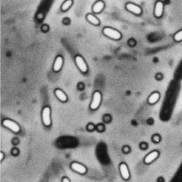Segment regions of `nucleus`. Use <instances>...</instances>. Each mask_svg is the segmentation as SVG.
I'll return each instance as SVG.
<instances>
[{"label": "nucleus", "mask_w": 182, "mask_h": 182, "mask_svg": "<svg viewBox=\"0 0 182 182\" xmlns=\"http://www.w3.org/2000/svg\"><path fill=\"white\" fill-rule=\"evenodd\" d=\"M102 33L104 36L111 39V40H114V41H119L122 37V35L119 30H116L114 28L108 27V26L103 28Z\"/></svg>", "instance_id": "obj_1"}, {"label": "nucleus", "mask_w": 182, "mask_h": 182, "mask_svg": "<svg viewBox=\"0 0 182 182\" xmlns=\"http://www.w3.org/2000/svg\"><path fill=\"white\" fill-rule=\"evenodd\" d=\"M102 101V94L99 90L94 91L92 95V99H91L90 105H89V109L91 110H96L99 107V105Z\"/></svg>", "instance_id": "obj_2"}, {"label": "nucleus", "mask_w": 182, "mask_h": 182, "mask_svg": "<svg viewBox=\"0 0 182 182\" xmlns=\"http://www.w3.org/2000/svg\"><path fill=\"white\" fill-rule=\"evenodd\" d=\"M2 125H3V127L8 129L9 131H11L12 133H15V134L20 132V126L17 122H15L13 120H10V119H4L2 121Z\"/></svg>", "instance_id": "obj_3"}, {"label": "nucleus", "mask_w": 182, "mask_h": 182, "mask_svg": "<svg viewBox=\"0 0 182 182\" xmlns=\"http://www.w3.org/2000/svg\"><path fill=\"white\" fill-rule=\"evenodd\" d=\"M51 108L47 105L44 106L42 110V123L45 127H49L52 125V117H51Z\"/></svg>", "instance_id": "obj_4"}, {"label": "nucleus", "mask_w": 182, "mask_h": 182, "mask_svg": "<svg viewBox=\"0 0 182 182\" xmlns=\"http://www.w3.org/2000/svg\"><path fill=\"white\" fill-rule=\"evenodd\" d=\"M74 62L76 66L78 68L80 72L82 73H87L88 71V65L86 63L85 60L83 59V58L82 56L80 55H76L74 57Z\"/></svg>", "instance_id": "obj_5"}, {"label": "nucleus", "mask_w": 182, "mask_h": 182, "mask_svg": "<svg viewBox=\"0 0 182 182\" xmlns=\"http://www.w3.org/2000/svg\"><path fill=\"white\" fill-rule=\"evenodd\" d=\"M125 8L127 9V11L132 13V14H135V15H141L142 13H143V9L141 8L140 6L136 4V3H127L126 5H125Z\"/></svg>", "instance_id": "obj_6"}, {"label": "nucleus", "mask_w": 182, "mask_h": 182, "mask_svg": "<svg viewBox=\"0 0 182 182\" xmlns=\"http://www.w3.org/2000/svg\"><path fill=\"white\" fill-rule=\"evenodd\" d=\"M70 168H71L73 171H74V172L79 174H84L87 173L86 166L82 164L78 163V162H73V163H71Z\"/></svg>", "instance_id": "obj_7"}, {"label": "nucleus", "mask_w": 182, "mask_h": 182, "mask_svg": "<svg viewBox=\"0 0 182 182\" xmlns=\"http://www.w3.org/2000/svg\"><path fill=\"white\" fill-rule=\"evenodd\" d=\"M159 156V152L158 150H153L150 153H149L148 154L145 156L144 159V162L145 164H152L154 160H156Z\"/></svg>", "instance_id": "obj_8"}, {"label": "nucleus", "mask_w": 182, "mask_h": 182, "mask_svg": "<svg viewBox=\"0 0 182 182\" xmlns=\"http://www.w3.org/2000/svg\"><path fill=\"white\" fill-rule=\"evenodd\" d=\"M119 170H120V174L121 176L124 180H128L130 179V172L128 166L127 165V164L121 163L119 165Z\"/></svg>", "instance_id": "obj_9"}, {"label": "nucleus", "mask_w": 182, "mask_h": 182, "mask_svg": "<svg viewBox=\"0 0 182 182\" xmlns=\"http://www.w3.org/2000/svg\"><path fill=\"white\" fill-rule=\"evenodd\" d=\"M164 14V3L160 0H158L157 2L155 3L154 6V14L156 18H161L163 16Z\"/></svg>", "instance_id": "obj_10"}, {"label": "nucleus", "mask_w": 182, "mask_h": 182, "mask_svg": "<svg viewBox=\"0 0 182 182\" xmlns=\"http://www.w3.org/2000/svg\"><path fill=\"white\" fill-rule=\"evenodd\" d=\"M63 66V57L59 55L56 58L55 61H54V63H53V71L55 73H58L61 69H62Z\"/></svg>", "instance_id": "obj_11"}, {"label": "nucleus", "mask_w": 182, "mask_h": 182, "mask_svg": "<svg viewBox=\"0 0 182 182\" xmlns=\"http://www.w3.org/2000/svg\"><path fill=\"white\" fill-rule=\"evenodd\" d=\"M105 8V3L102 0H98L92 6V12L94 14H99Z\"/></svg>", "instance_id": "obj_12"}, {"label": "nucleus", "mask_w": 182, "mask_h": 182, "mask_svg": "<svg viewBox=\"0 0 182 182\" xmlns=\"http://www.w3.org/2000/svg\"><path fill=\"white\" fill-rule=\"evenodd\" d=\"M54 94H55L56 97L58 99V100H60L61 102L64 103L68 101V95L61 88H56L55 90H54Z\"/></svg>", "instance_id": "obj_13"}, {"label": "nucleus", "mask_w": 182, "mask_h": 182, "mask_svg": "<svg viewBox=\"0 0 182 182\" xmlns=\"http://www.w3.org/2000/svg\"><path fill=\"white\" fill-rule=\"evenodd\" d=\"M160 99V94L159 92L158 91H155V92H153L150 95L148 98V103L149 105H154Z\"/></svg>", "instance_id": "obj_14"}, {"label": "nucleus", "mask_w": 182, "mask_h": 182, "mask_svg": "<svg viewBox=\"0 0 182 182\" xmlns=\"http://www.w3.org/2000/svg\"><path fill=\"white\" fill-rule=\"evenodd\" d=\"M86 19L88 23L94 26H99L100 25V20L94 14H88L86 15Z\"/></svg>", "instance_id": "obj_15"}, {"label": "nucleus", "mask_w": 182, "mask_h": 182, "mask_svg": "<svg viewBox=\"0 0 182 182\" xmlns=\"http://www.w3.org/2000/svg\"><path fill=\"white\" fill-rule=\"evenodd\" d=\"M73 3V0H65L63 4L61 5V10L63 12H66L68 10L69 8H71Z\"/></svg>", "instance_id": "obj_16"}, {"label": "nucleus", "mask_w": 182, "mask_h": 182, "mask_svg": "<svg viewBox=\"0 0 182 182\" xmlns=\"http://www.w3.org/2000/svg\"><path fill=\"white\" fill-rule=\"evenodd\" d=\"M173 39H174V41L175 42H182V29L174 34V36H173Z\"/></svg>", "instance_id": "obj_17"}, {"label": "nucleus", "mask_w": 182, "mask_h": 182, "mask_svg": "<svg viewBox=\"0 0 182 182\" xmlns=\"http://www.w3.org/2000/svg\"><path fill=\"white\" fill-rule=\"evenodd\" d=\"M152 141L154 144H159L160 141H161V137L159 134H154V135L152 136Z\"/></svg>", "instance_id": "obj_18"}, {"label": "nucleus", "mask_w": 182, "mask_h": 182, "mask_svg": "<svg viewBox=\"0 0 182 182\" xmlns=\"http://www.w3.org/2000/svg\"><path fill=\"white\" fill-rule=\"evenodd\" d=\"M95 129L99 132V133H103L104 131H105V126H104V124H102V123H99V124H98L95 127Z\"/></svg>", "instance_id": "obj_19"}, {"label": "nucleus", "mask_w": 182, "mask_h": 182, "mask_svg": "<svg viewBox=\"0 0 182 182\" xmlns=\"http://www.w3.org/2000/svg\"><path fill=\"white\" fill-rule=\"evenodd\" d=\"M103 121L105 123H110V121H111V116H110V115H108V114L104 115V116H103Z\"/></svg>", "instance_id": "obj_20"}, {"label": "nucleus", "mask_w": 182, "mask_h": 182, "mask_svg": "<svg viewBox=\"0 0 182 182\" xmlns=\"http://www.w3.org/2000/svg\"><path fill=\"white\" fill-rule=\"evenodd\" d=\"M95 127H96V126H94L93 123H88V124L87 125L86 128H87V130H88V132H92V131H94V130L95 129Z\"/></svg>", "instance_id": "obj_21"}, {"label": "nucleus", "mask_w": 182, "mask_h": 182, "mask_svg": "<svg viewBox=\"0 0 182 182\" xmlns=\"http://www.w3.org/2000/svg\"><path fill=\"white\" fill-rule=\"evenodd\" d=\"M122 152L124 154H129L130 152H131V148L129 146H127V145L123 146V148H122Z\"/></svg>", "instance_id": "obj_22"}, {"label": "nucleus", "mask_w": 182, "mask_h": 182, "mask_svg": "<svg viewBox=\"0 0 182 182\" xmlns=\"http://www.w3.org/2000/svg\"><path fill=\"white\" fill-rule=\"evenodd\" d=\"M139 147H140L141 149H143V150H146L147 149H148V147H149V145L146 144V143H141L140 145H139Z\"/></svg>", "instance_id": "obj_23"}, {"label": "nucleus", "mask_w": 182, "mask_h": 182, "mask_svg": "<svg viewBox=\"0 0 182 182\" xmlns=\"http://www.w3.org/2000/svg\"><path fill=\"white\" fill-rule=\"evenodd\" d=\"M128 45H129L130 47H134L136 45V42L133 40V39H131L128 41Z\"/></svg>", "instance_id": "obj_24"}, {"label": "nucleus", "mask_w": 182, "mask_h": 182, "mask_svg": "<svg viewBox=\"0 0 182 182\" xmlns=\"http://www.w3.org/2000/svg\"><path fill=\"white\" fill-rule=\"evenodd\" d=\"M155 78L157 80H162L163 79V74L162 73H157V74L155 75Z\"/></svg>", "instance_id": "obj_25"}, {"label": "nucleus", "mask_w": 182, "mask_h": 182, "mask_svg": "<svg viewBox=\"0 0 182 182\" xmlns=\"http://www.w3.org/2000/svg\"><path fill=\"white\" fill-rule=\"evenodd\" d=\"M11 154L13 155H17L19 154V150H18V149H13L11 151Z\"/></svg>", "instance_id": "obj_26"}, {"label": "nucleus", "mask_w": 182, "mask_h": 182, "mask_svg": "<svg viewBox=\"0 0 182 182\" xmlns=\"http://www.w3.org/2000/svg\"><path fill=\"white\" fill-rule=\"evenodd\" d=\"M3 159H4V154L3 152H0V162H3Z\"/></svg>", "instance_id": "obj_27"}, {"label": "nucleus", "mask_w": 182, "mask_h": 182, "mask_svg": "<svg viewBox=\"0 0 182 182\" xmlns=\"http://www.w3.org/2000/svg\"><path fill=\"white\" fill-rule=\"evenodd\" d=\"M83 88H84V85H83V83H79L78 84V89H83Z\"/></svg>", "instance_id": "obj_28"}, {"label": "nucleus", "mask_w": 182, "mask_h": 182, "mask_svg": "<svg viewBox=\"0 0 182 182\" xmlns=\"http://www.w3.org/2000/svg\"><path fill=\"white\" fill-rule=\"evenodd\" d=\"M62 182H71V181H70V179H69L68 177H63V178L62 179Z\"/></svg>", "instance_id": "obj_29"}, {"label": "nucleus", "mask_w": 182, "mask_h": 182, "mask_svg": "<svg viewBox=\"0 0 182 182\" xmlns=\"http://www.w3.org/2000/svg\"><path fill=\"white\" fill-rule=\"evenodd\" d=\"M37 19H43V14H42V13H39V14H37Z\"/></svg>", "instance_id": "obj_30"}, {"label": "nucleus", "mask_w": 182, "mask_h": 182, "mask_svg": "<svg viewBox=\"0 0 182 182\" xmlns=\"http://www.w3.org/2000/svg\"><path fill=\"white\" fill-rule=\"evenodd\" d=\"M42 30H43L44 32H46V31H47V30H48V27H47V25H44V26L42 27Z\"/></svg>", "instance_id": "obj_31"}, {"label": "nucleus", "mask_w": 182, "mask_h": 182, "mask_svg": "<svg viewBox=\"0 0 182 182\" xmlns=\"http://www.w3.org/2000/svg\"><path fill=\"white\" fill-rule=\"evenodd\" d=\"M13 144H19V140L17 139V138H14V140H13Z\"/></svg>", "instance_id": "obj_32"}]
</instances>
